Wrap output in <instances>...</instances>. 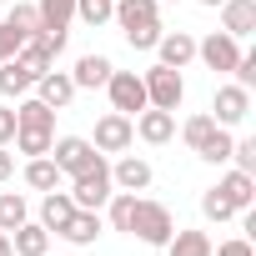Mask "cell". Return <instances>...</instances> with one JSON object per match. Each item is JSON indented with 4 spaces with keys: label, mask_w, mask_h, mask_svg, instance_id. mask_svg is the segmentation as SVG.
<instances>
[{
    "label": "cell",
    "mask_w": 256,
    "mask_h": 256,
    "mask_svg": "<svg viewBox=\"0 0 256 256\" xmlns=\"http://www.w3.org/2000/svg\"><path fill=\"white\" fill-rule=\"evenodd\" d=\"M110 191H116V181H110V161H106V156H96L86 171L70 176V201H76L80 211H100V206L110 201Z\"/></svg>",
    "instance_id": "cell-1"
},
{
    "label": "cell",
    "mask_w": 256,
    "mask_h": 256,
    "mask_svg": "<svg viewBox=\"0 0 256 256\" xmlns=\"http://www.w3.org/2000/svg\"><path fill=\"white\" fill-rule=\"evenodd\" d=\"M131 236H141L146 246H166L176 236V216L161 201H141L136 196V216H131Z\"/></svg>",
    "instance_id": "cell-2"
},
{
    "label": "cell",
    "mask_w": 256,
    "mask_h": 256,
    "mask_svg": "<svg viewBox=\"0 0 256 256\" xmlns=\"http://www.w3.org/2000/svg\"><path fill=\"white\" fill-rule=\"evenodd\" d=\"M141 80H146V106H156V110H176L186 100V80L171 66H151Z\"/></svg>",
    "instance_id": "cell-3"
},
{
    "label": "cell",
    "mask_w": 256,
    "mask_h": 256,
    "mask_svg": "<svg viewBox=\"0 0 256 256\" xmlns=\"http://www.w3.org/2000/svg\"><path fill=\"white\" fill-rule=\"evenodd\" d=\"M106 96H110V110H120V116H141L146 110V80L136 70H110Z\"/></svg>",
    "instance_id": "cell-4"
},
{
    "label": "cell",
    "mask_w": 256,
    "mask_h": 256,
    "mask_svg": "<svg viewBox=\"0 0 256 256\" xmlns=\"http://www.w3.org/2000/svg\"><path fill=\"white\" fill-rule=\"evenodd\" d=\"M246 116H251V90H246V86L231 80V86H221V90L211 96V120H216V126L231 131V126H241Z\"/></svg>",
    "instance_id": "cell-5"
},
{
    "label": "cell",
    "mask_w": 256,
    "mask_h": 256,
    "mask_svg": "<svg viewBox=\"0 0 256 256\" xmlns=\"http://www.w3.org/2000/svg\"><path fill=\"white\" fill-rule=\"evenodd\" d=\"M131 141H136V120L131 116H120V110H110V116H100L96 120V151H131Z\"/></svg>",
    "instance_id": "cell-6"
},
{
    "label": "cell",
    "mask_w": 256,
    "mask_h": 256,
    "mask_svg": "<svg viewBox=\"0 0 256 256\" xmlns=\"http://www.w3.org/2000/svg\"><path fill=\"white\" fill-rule=\"evenodd\" d=\"M196 56L206 60V70H236V60H241V40L226 36V30H211L206 40H196Z\"/></svg>",
    "instance_id": "cell-7"
},
{
    "label": "cell",
    "mask_w": 256,
    "mask_h": 256,
    "mask_svg": "<svg viewBox=\"0 0 256 256\" xmlns=\"http://www.w3.org/2000/svg\"><path fill=\"white\" fill-rule=\"evenodd\" d=\"M96 156H100V151H96L86 136H60V141L50 146V161L60 166V176H76V171H86Z\"/></svg>",
    "instance_id": "cell-8"
},
{
    "label": "cell",
    "mask_w": 256,
    "mask_h": 256,
    "mask_svg": "<svg viewBox=\"0 0 256 256\" xmlns=\"http://www.w3.org/2000/svg\"><path fill=\"white\" fill-rule=\"evenodd\" d=\"M216 191L226 196V206H231L236 216L256 206V176H246V171H236V166H231V171H226V176L216 181Z\"/></svg>",
    "instance_id": "cell-9"
},
{
    "label": "cell",
    "mask_w": 256,
    "mask_h": 256,
    "mask_svg": "<svg viewBox=\"0 0 256 256\" xmlns=\"http://www.w3.org/2000/svg\"><path fill=\"white\" fill-rule=\"evenodd\" d=\"M136 136H141L146 146H166V141L176 136V110H156V106H146V110L136 116Z\"/></svg>",
    "instance_id": "cell-10"
},
{
    "label": "cell",
    "mask_w": 256,
    "mask_h": 256,
    "mask_svg": "<svg viewBox=\"0 0 256 256\" xmlns=\"http://www.w3.org/2000/svg\"><path fill=\"white\" fill-rule=\"evenodd\" d=\"M156 56H161V66L181 70V66H191V60H196V36H186V30H161Z\"/></svg>",
    "instance_id": "cell-11"
},
{
    "label": "cell",
    "mask_w": 256,
    "mask_h": 256,
    "mask_svg": "<svg viewBox=\"0 0 256 256\" xmlns=\"http://www.w3.org/2000/svg\"><path fill=\"white\" fill-rule=\"evenodd\" d=\"M36 96H40L50 110H66V106L76 100V80H70V70H46V76L36 80Z\"/></svg>",
    "instance_id": "cell-12"
},
{
    "label": "cell",
    "mask_w": 256,
    "mask_h": 256,
    "mask_svg": "<svg viewBox=\"0 0 256 256\" xmlns=\"http://www.w3.org/2000/svg\"><path fill=\"white\" fill-rule=\"evenodd\" d=\"M216 10H221V30H226V36L241 40V36L256 30V0H221Z\"/></svg>",
    "instance_id": "cell-13"
},
{
    "label": "cell",
    "mask_w": 256,
    "mask_h": 256,
    "mask_svg": "<svg viewBox=\"0 0 256 256\" xmlns=\"http://www.w3.org/2000/svg\"><path fill=\"white\" fill-rule=\"evenodd\" d=\"M10 251H16V256H46V251H50V231H46L40 221H20V226L10 231Z\"/></svg>",
    "instance_id": "cell-14"
},
{
    "label": "cell",
    "mask_w": 256,
    "mask_h": 256,
    "mask_svg": "<svg viewBox=\"0 0 256 256\" xmlns=\"http://www.w3.org/2000/svg\"><path fill=\"white\" fill-rule=\"evenodd\" d=\"M110 181H116V191H146L151 186V166L141 156H120L110 166Z\"/></svg>",
    "instance_id": "cell-15"
},
{
    "label": "cell",
    "mask_w": 256,
    "mask_h": 256,
    "mask_svg": "<svg viewBox=\"0 0 256 256\" xmlns=\"http://www.w3.org/2000/svg\"><path fill=\"white\" fill-rule=\"evenodd\" d=\"M110 56H80L76 60V70H70V80H76V90H96V86H106L110 80Z\"/></svg>",
    "instance_id": "cell-16"
},
{
    "label": "cell",
    "mask_w": 256,
    "mask_h": 256,
    "mask_svg": "<svg viewBox=\"0 0 256 256\" xmlns=\"http://www.w3.org/2000/svg\"><path fill=\"white\" fill-rule=\"evenodd\" d=\"M70 216H76V201H70V191H46V201H40V226L60 236Z\"/></svg>",
    "instance_id": "cell-17"
},
{
    "label": "cell",
    "mask_w": 256,
    "mask_h": 256,
    "mask_svg": "<svg viewBox=\"0 0 256 256\" xmlns=\"http://www.w3.org/2000/svg\"><path fill=\"white\" fill-rule=\"evenodd\" d=\"M161 10V0H116L110 20H120V30H136V26H151Z\"/></svg>",
    "instance_id": "cell-18"
},
{
    "label": "cell",
    "mask_w": 256,
    "mask_h": 256,
    "mask_svg": "<svg viewBox=\"0 0 256 256\" xmlns=\"http://www.w3.org/2000/svg\"><path fill=\"white\" fill-rule=\"evenodd\" d=\"M16 126H20V131H56V110L40 96H30V100L16 106Z\"/></svg>",
    "instance_id": "cell-19"
},
{
    "label": "cell",
    "mask_w": 256,
    "mask_h": 256,
    "mask_svg": "<svg viewBox=\"0 0 256 256\" xmlns=\"http://www.w3.org/2000/svg\"><path fill=\"white\" fill-rule=\"evenodd\" d=\"M60 181H66V176H60V166H56L50 156H30V161H26V186H30V191H60Z\"/></svg>",
    "instance_id": "cell-20"
},
{
    "label": "cell",
    "mask_w": 256,
    "mask_h": 256,
    "mask_svg": "<svg viewBox=\"0 0 256 256\" xmlns=\"http://www.w3.org/2000/svg\"><path fill=\"white\" fill-rule=\"evenodd\" d=\"M60 236H66L70 246H90V241L100 236V211H80V206H76V216L66 221V231H60Z\"/></svg>",
    "instance_id": "cell-21"
},
{
    "label": "cell",
    "mask_w": 256,
    "mask_h": 256,
    "mask_svg": "<svg viewBox=\"0 0 256 256\" xmlns=\"http://www.w3.org/2000/svg\"><path fill=\"white\" fill-rule=\"evenodd\" d=\"M36 16H40V30L66 36V26H70V16H76V0H40Z\"/></svg>",
    "instance_id": "cell-22"
},
{
    "label": "cell",
    "mask_w": 256,
    "mask_h": 256,
    "mask_svg": "<svg viewBox=\"0 0 256 256\" xmlns=\"http://www.w3.org/2000/svg\"><path fill=\"white\" fill-rule=\"evenodd\" d=\"M26 90H36V76L10 56V60H0V96H26Z\"/></svg>",
    "instance_id": "cell-23"
},
{
    "label": "cell",
    "mask_w": 256,
    "mask_h": 256,
    "mask_svg": "<svg viewBox=\"0 0 256 256\" xmlns=\"http://www.w3.org/2000/svg\"><path fill=\"white\" fill-rule=\"evenodd\" d=\"M211 236L206 231H176L171 241H166V256H211Z\"/></svg>",
    "instance_id": "cell-24"
},
{
    "label": "cell",
    "mask_w": 256,
    "mask_h": 256,
    "mask_svg": "<svg viewBox=\"0 0 256 256\" xmlns=\"http://www.w3.org/2000/svg\"><path fill=\"white\" fill-rule=\"evenodd\" d=\"M106 216H110V231H131V216H136V191H110Z\"/></svg>",
    "instance_id": "cell-25"
},
{
    "label": "cell",
    "mask_w": 256,
    "mask_h": 256,
    "mask_svg": "<svg viewBox=\"0 0 256 256\" xmlns=\"http://www.w3.org/2000/svg\"><path fill=\"white\" fill-rule=\"evenodd\" d=\"M20 221H30V206H26V196L20 191H6V196H0V231H16Z\"/></svg>",
    "instance_id": "cell-26"
},
{
    "label": "cell",
    "mask_w": 256,
    "mask_h": 256,
    "mask_svg": "<svg viewBox=\"0 0 256 256\" xmlns=\"http://www.w3.org/2000/svg\"><path fill=\"white\" fill-rule=\"evenodd\" d=\"M231 146H236V141H231V131H226V126H216L196 156H201V161H211V166H221V161H231Z\"/></svg>",
    "instance_id": "cell-27"
},
{
    "label": "cell",
    "mask_w": 256,
    "mask_h": 256,
    "mask_svg": "<svg viewBox=\"0 0 256 256\" xmlns=\"http://www.w3.org/2000/svg\"><path fill=\"white\" fill-rule=\"evenodd\" d=\"M16 146L26 151V161H30V156H50L56 131H20V126H16Z\"/></svg>",
    "instance_id": "cell-28"
},
{
    "label": "cell",
    "mask_w": 256,
    "mask_h": 256,
    "mask_svg": "<svg viewBox=\"0 0 256 256\" xmlns=\"http://www.w3.org/2000/svg\"><path fill=\"white\" fill-rule=\"evenodd\" d=\"M211 131H216V120H211V116H191V120H186V126H181V141H186V146H191V151H201V146H206V136H211Z\"/></svg>",
    "instance_id": "cell-29"
},
{
    "label": "cell",
    "mask_w": 256,
    "mask_h": 256,
    "mask_svg": "<svg viewBox=\"0 0 256 256\" xmlns=\"http://www.w3.org/2000/svg\"><path fill=\"white\" fill-rule=\"evenodd\" d=\"M110 10H116V0H76V16H80L86 26H106Z\"/></svg>",
    "instance_id": "cell-30"
},
{
    "label": "cell",
    "mask_w": 256,
    "mask_h": 256,
    "mask_svg": "<svg viewBox=\"0 0 256 256\" xmlns=\"http://www.w3.org/2000/svg\"><path fill=\"white\" fill-rule=\"evenodd\" d=\"M6 26H10V30H16L20 40H26L30 30H40V16H36V6H16V10L6 16Z\"/></svg>",
    "instance_id": "cell-31"
},
{
    "label": "cell",
    "mask_w": 256,
    "mask_h": 256,
    "mask_svg": "<svg viewBox=\"0 0 256 256\" xmlns=\"http://www.w3.org/2000/svg\"><path fill=\"white\" fill-rule=\"evenodd\" d=\"M126 40H131V50H156V40H161V20H151V26H136V30H126Z\"/></svg>",
    "instance_id": "cell-32"
},
{
    "label": "cell",
    "mask_w": 256,
    "mask_h": 256,
    "mask_svg": "<svg viewBox=\"0 0 256 256\" xmlns=\"http://www.w3.org/2000/svg\"><path fill=\"white\" fill-rule=\"evenodd\" d=\"M201 216H206V221H226V216H236V211H231V206H226V196L211 186V191L201 196Z\"/></svg>",
    "instance_id": "cell-33"
},
{
    "label": "cell",
    "mask_w": 256,
    "mask_h": 256,
    "mask_svg": "<svg viewBox=\"0 0 256 256\" xmlns=\"http://www.w3.org/2000/svg\"><path fill=\"white\" fill-rule=\"evenodd\" d=\"M231 161H236V171L256 176V141H236V146H231Z\"/></svg>",
    "instance_id": "cell-34"
},
{
    "label": "cell",
    "mask_w": 256,
    "mask_h": 256,
    "mask_svg": "<svg viewBox=\"0 0 256 256\" xmlns=\"http://www.w3.org/2000/svg\"><path fill=\"white\" fill-rule=\"evenodd\" d=\"M231 76H236V86H246V90H251V86H256V50H241V60H236V70H231Z\"/></svg>",
    "instance_id": "cell-35"
},
{
    "label": "cell",
    "mask_w": 256,
    "mask_h": 256,
    "mask_svg": "<svg viewBox=\"0 0 256 256\" xmlns=\"http://www.w3.org/2000/svg\"><path fill=\"white\" fill-rule=\"evenodd\" d=\"M211 256H256V251H251V241H246V236H236V241H221V246H211Z\"/></svg>",
    "instance_id": "cell-36"
},
{
    "label": "cell",
    "mask_w": 256,
    "mask_h": 256,
    "mask_svg": "<svg viewBox=\"0 0 256 256\" xmlns=\"http://www.w3.org/2000/svg\"><path fill=\"white\" fill-rule=\"evenodd\" d=\"M16 50H20V36H16V30H10L6 20H0V60H10Z\"/></svg>",
    "instance_id": "cell-37"
},
{
    "label": "cell",
    "mask_w": 256,
    "mask_h": 256,
    "mask_svg": "<svg viewBox=\"0 0 256 256\" xmlns=\"http://www.w3.org/2000/svg\"><path fill=\"white\" fill-rule=\"evenodd\" d=\"M10 141H16V110L0 106V146H10Z\"/></svg>",
    "instance_id": "cell-38"
},
{
    "label": "cell",
    "mask_w": 256,
    "mask_h": 256,
    "mask_svg": "<svg viewBox=\"0 0 256 256\" xmlns=\"http://www.w3.org/2000/svg\"><path fill=\"white\" fill-rule=\"evenodd\" d=\"M10 171H16V156H10L6 146H0V181H10Z\"/></svg>",
    "instance_id": "cell-39"
},
{
    "label": "cell",
    "mask_w": 256,
    "mask_h": 256,
    "mask_svg": "<svg viewBox=\"0 0 256 256\" xmlns=\"http://www.w3.org/2000/svg\"><path fill=\"white\" fill-rule=\"evenodd\" d=\"M0 256H16V251H10V236H6V231H0Z\"/></svg>",
    "instance_id": "cell-40"
},
{
    "label": "cell",
    "mask_w": 256,
    "mask_h": 256,
    "mask_svg": "<svg viewBox=\"0 0 256 256\" xmlns=\"http://www.w3.org/2000/svg\"><path fill=\"white\" fill-rule=\"evenodd\" d=\"M201 6H206V10H216V6H221V0H201Z\"/></svg>",
    "instance_id": "cell-41"
},
{
    "label": "cell",
    "mask_w": 256,
    "mask_h": 256,
    "mask_svg": "<svg viewBox=\"0 0 256 256\" xmlns=\"http://www.w3.org/2000/svg\"><path fill=\"white\" fill-rule=\"evenodd\" d=\"M46 256H50V251H46Z\"/></svg>",
    "instance_id": "cell-42"
}]
</instances>
